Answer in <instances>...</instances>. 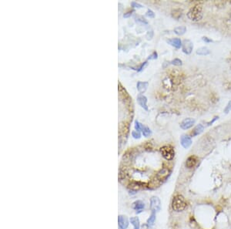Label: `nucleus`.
<instances>
[{
	"mask_svg": "<svg viewBox=\"0 0 231 229\" xmlns=\"http://www.w3.org/2000/svg\"><path fill=\"white\" fill-rule=\"evenodd\" d=\"M187 17L191 21L198 22L203 18V7L201 5H196L190 8L187 13Z\"/></svg>",
	"mask_w": 231,
	"mask_h": 229,
	"instance_id": "f257e3e1",
	"label": "nucleus"
},
{
	"mask_svg": "<svg viewBox=\"0 0 231 229\" xmlns=\"http://www.w3.org/2000/svg\"><path fill=\"white\" fill-rule=\"evenodd\" d=\"M187 208V202L182 195H176L172 202V208L176 212H180Z\"/></svg>",
	"mask_w": 231,
	"mask_h": 229,
	"instance_id": "f03ea898",
	"label": "nucleus"
},
{
	"mask_svg": "<svg viewBox=\"0 0 231 229\" xmlns=\"http://www.w3.org/2000/svg\"><path fill=\"white\" fill-rule=\"evenodd\" d=\"M160 151L162 156L166 161H171L174 158L175 151L173 150V148H172V147L169 146V145H165V146L162 147H160Z\"/></svg>",
	"mask_w": 231,
	"mask_h": 229,
	"instance_id": "7ed1b4c3",
	"label": "nucleus"
},
{
	"mask_svg": "<svg viewBox=\"0 0 231 229\" xmlns=\"http://www.w3.org/2000/svg\"><path fill=\"white\" fill-rule=\"evenodd\" d=\"M150 209L152 211H160L161 209V202H160V198H157L156 196H153L150 198Z\"/></svg>",
	"mask_w": 231,
	"mask_h": 229,
	"instance_id": "20e7f679",
	"label": "nucleus"
},
{
	"mask_svg": "<svg viewBox=\"0 0 231 229\" xmlns=\"http://www.w3.org/2000/svg\"><path fill=\"white\" fill-rule=\"evenodd\" d=\"M182 49L184 53L190 54L194 49V44L190 39H184L182 44Z\"/></svg>",
	"mask_w": 231,
	"mask_h": 229,
	"instance_id": "39448f33",
	"label": "nucleus"
},
{
	"mask_svg": "<svg viewBox=\"0 0 231 229\" xmlns=\"http://www.w3.org/2000/svg\"><path fill=\"white\" fill-rule=\"evenodd\" d=\"M129 224H130V220L127 218L125 215H119L118 216V226L119 229H127Z\"/></svg>",
	"mask_w": 231,
	"mask_h": 229,
	"instance_id": "423d86ee",
	"label": "nucleus"
},
{
	"mask_svg": "<svg viewBox=\"0 0 231 229\" xmlns=\"http://www.w3.org/2000/svg\"><path fill=\"white\" fill-rule=\"evenodd\" d=\"M195 122V120L193 118H186L181 122L180 127L183 130H188L194 125Z\"/></svg>",
	"mask_w": 231,
	"mask_h": 229,
	"instance_id": "0eeeda50",
	"label": "nucleus"
},
{
	"mask_svg": "<svg viewBox=\"0 0 231 229\" xmlns=\"http://www.w3.org/2000/svg\"><path fill=\"white\" fill-rule=\"evenodd\" d=\"M169 171L168 168L166 167H163L161 170L158 171L157 174H156V178L158 180H164L169 177Z\"/></svg>",
	"mask_w": 231,
	"mask_h": 229,
	"instance_id": "6e6552de",
	"label": "nucleus"
},
{
	"mask_svg": "<svg viewBox=\"0 0 231 229\" xmlns=\"http://www.w3.org/2000/svg\"><path fill=\"white\" fill-rule=\"evenodd\" d=\"M180 144L183 146V147H184L185 149H187L190 147V145L192 144V140H191V137L188 135H183L180 137Z\"/></svg>",
	"mask_w": 231,
	"mask_h": 229,
	"instance_id": "1a4fd4ad",
	"label": "nucleus"
},
{
	"mask_svg": "<svg viewBox=\"0 0 231 229\" xmlns=\"http://www.w3.org/2000/svg\"><path fill=\"white\" fill-rule=\"evenodd\" d=\"M198 162V158L195 155H192V156L189 157V158L187 159L186 161V167L189 169H191L193 167H194L196 166V164Z\"/></svg>",
	"mask_w": 231,
	"mask_h": 229,
	"instance_id": "9d476101",
	"label": "nucleus"
},
{
	"mask_svg": "<svg viewBox=\"0 0 231 229\" xmlns=\"http://www.w3.org/2000/svg\"><path fill=\"white\" fill-rule=\"evenodd\" d=\"M133 209L137 211H142L144 208H145V204L144 202L140 200H137L134 202L132 205Z\"/></svg>",
	"mask_w": 231,
	"mask_h": 229,
	"instance_id": "9b49d317",
	"label": "nucleus"
},
{
	"mask_svg": "<svg viewBox=\"0 0 231 229\" xmlns=\"http://www.w3.org/2000/svg\"><path fill=\"white\" fill-rule=\"evenodd\" d=\"M167 42L169 44H170L171 45H172V46H174L176 49H179V48L182 46L183 44L182 41H181L180 39H179V38H173V39H168Z\"/></svg>",
	"mask_w": 231,
	"mask_h": 229,
	"instance_id": "f8f14e48",
	"label": "nucleus"
},
{
	"mask_svg": "<svg viewBox=\"0 0 231 229\" xmlns=\"http://www.w3.org/2000/svg\"><path fill=\"white\" fill-rule=\"evenodd\" d=\"M137 101H138V104H140V106L141 107H143V109L146 110V111H148V107H147V99L145 96H143V95H140V96L137 97Z\"/></svg>",
	"mask_w": 231,
	"mask_h": 229,
	"instance_id": "ddd939ff",
	"label": "nucleus"
},
{
	"mask_svg": "<svg viewBox=\"0 0 231 229\" xmlns=\"http://www.w3.org/2000/svg\"><path fill=\"white\" fill-rule=\"evenodd\" d=\"M148 87V83L147 82H138L137 83V89L140 93H144Z\"/></svg>",
	"mask_w": 231,
	"mask_h": 229,
	"instance_id": "4468645a",
	"label": "nucleus"
},
{
	"mask_svg": "<svg viewBox=\"0 0 231 229\" xmlns=\"http://www.w3.org/2000/svg\"><path fill=\"white\" fill-rule=\"evenodd\" d=\"M130 222L133 226V229H140V219H139L138 217H132L130 219Z\"/></svg>",
	"mask_w": 231,
	"mask_h": 229,
	"instance_id": "2eb2a0df",
	"label": "nucleus"
},
{
	"mask_svg": "<svg viewBox=\"0 0 231 229\" xmlns=\"http://www.w3.org/2000/svg\"><path fill=\"white\" fill-rule=\"evenodd\" d=\"M204 126L202 125V124H199V125H197V127H195V128L193 130V132H192V135L194 136H197V135H199L200 134V133H202V132L204 131Z\"/></svg>",
	"mask_w": 231,
	"mask_h": 229,
	"instance_id": "dca6fc26",
	"label": "nucleus"
},
{
	"mask_svg": "<svg viewBox=\"0 0 231 229\" xmlns=\"http://www.w3.org/2000/svg\"><path fill=\"white\" fill-rule=\"evenodd\" d=\"M210 53V49L207 47H201L197 50V54L200 56H206Z\"/></svg>",
	"mask_w": 231,
	"mask_h": 229,
	"instance_id": "f3484780",
	"label": "nucleus"
},
{
	"mask_svg": "<svg viewBox=\"0 0 231 229\" xmlns=\"http://www.w3.org/2000/svg\"><path fill=\"white\" fill-rule=\"evenodd\" d=\"M187 31V28L183 26H179V27H176L174 29V33H176L178 36H182Z\"/></svg>",
	"mask_w": 231,
	"mask_h": 229,
	"instance_id": "a211bd4d",
	"label": "nucleus"
},
{
	"mask_svg": "<svg viewBox=\"0 0 231 229\" xmlns=\"http://www.w3.org/2000/svg\"><path fill=\"white\" fill-rule=\"evenodd\" d=\"M156 221V212L152 211L151 215L149 217V218L147 221V224H148L150 226H153Z\"/></svg>",
	"mask_w": 231,
	"mask_h": 229,
	"instance_id": "6ab92c4d",
	"label": "nucleus"
},
{
	"mask_svg": "<svg viewBox=\"0 0 231 229\" xmlns=\"http://www.w3.org/2000/svg\"><path fill=\"white\" fill-rule=\"evenodd\" d=\"M142 133H143V136H146V137H147V136H149L150 134H151L152 132L149 127H143V128H142Z\"/></svg>",
	"mask_w": 231,
	"mask_h": 229,
	"instance_id": "aec40b11",
	"label": "nucleus"
},
{
	"mask_svg": "<svg viewBox=\"0 0 231 229\" xmlns=\"http://www.w3.org/2000/svg\"><path fill=\"white\" fill-rule=\"evenodd\" d=\"M171 64H172V65H175V66H178V67H179V66L182 65V61H181L179 59H175V60H172L170 63Z\"/></svg>",
	"mask_w": 231,
	"mask_h": 229,
	"instance_id": "412c9836",
	"label": "nucleus"
},
{
	"mask_svg": "<svg viewBox=\"0 0 231 229\" xmlns=\"http://www.w3.org/2000/svg\"><path fill=\"white\" fill-rule=\"evenodd\" d=\"M132 136H133L135 139H140L141 137V134L140 133V132L137 131V130H134L132 132Z\"/></svg>",
	"mask_w": 231,
	"mask_h": 229,
	"instance_id": "4be33fe9",
	"label": "nucleus"
},
{
	"mask_svg": "<svg viewBox=\"0 0 231 229\" xmlns=\"http://www.w3.org/2000/svg\"><path fill=\"white\" fill-rule=\"evenodd\" d=\"M135 128L137 131H140V130H142V128H143V126L139 123L138 121L135 122Z\"/></svg>",
	"mask_w": 231,
	"mask_h": 229,
	"instance_id": "5701e85b",
	"label": "nucleus"
},
{
	"mask_svg": "<svg viewBox=\"0 0 231 229\" xmlns=\"http://www.w3.org/2000/svg\"><path fill=\"white\" fill-rule=\"evenodd\" d=\"M146 16H148V17H150V18H153V17H154L155 14H154V13L152 11V10L149 9V10H147V13H146Z\"/></svg>",
	"mask_w": 231,
	"mask_h": 229,
	"instance_id": "b1692460",
	"label": "nucleus"
},
{
	"mask_svg": "<svg viewBox=\"0 0 231 229\" xmlns=\"http://www.w3.org/2000/svg\"><path fill=\"white\" fill-rule=\"evenodd\" d=\"M230 111H231V100L229 101V102L227 104V105H226V108H225V110H224V112L226 113V114H227V113L229 112Z\"/></svg>",
	"mask_w": 231,
	"mask_h": 229,
	"instance_id": "393cba45",
	"label": "nucleus"
},
{
	"mask_svg": "<svg viewBox=\"0 0 231 229\" xmlns=\"http://www.w3.org/2000/svg\"><path fill=\"white\" fill-rule=\"evenodd\" d=\"M131 5H132V6L133 7V8H137V9H140L143 7V5H140V4L137 3V2H133L132 3H131Z\"/></svg>",
	"mask_w": 231,
	"mask_h": 229,
	"instance_id": "a878e982",
	"label": "nucleus"
},
{
	"mask_svg": "<svg viewBox=\"0 0 231 229\" xmlns=\"http://www.w3.org/2000/svg\"><path fill=\"white\" fill-rule=\"evenodd\" d=\"M133 13V11L127 12V13H126L125 14L123 15V17L124 18H128V17H130V16H132Z\"/></svg>",
	"mask_w": 231,
	"mask_h": 229,
	"instance_id": "bb28decb",
	"label": "nucleus"
},
{
	"mask_svg": "<svg viewBox=\"0 0 231 229\" xmlns=\"http://www.w3.org/2000/svg\"><path fill=\"white\" fill-rule=\"evenodd\" d=\"M157 58V53L153 52V53L149 57V60H155V59Z\"/></svg>",
	"mask_w": 231,
	"mask_h": 229,
	"instance_id": "cd10ccee",
	"label": "nucleus"
},
{
	"mask_svg": "<svg viewBox=\"0 0 231 229\" xmlns=\"http://www.w3.org/2000/svg\"><path fill=\"white\" fill-rule=\"evenodd\" d=\"M141 229H150V225H149L148 224H142Z\"/></svg>",
	"mask_w": 231,
	"mask_h": 229,
	"instance_id": "c85d7f7f",
	"label": "nucleus"
},
{
	"mask_svg": "<svg viewBox=\"0 0 231 229\" xmlns=\"http://www.w3.org/2000/svg\"><path fill=\"white\" fill-rule=\"evenodd\" d=\"M146 65H147V62H145V63H144V64H142V65L140 67V68H139L138 71H141V70H143V69L144 68V67H145Z\"/></svg>",
	"mask_w": 231,
	"mask_h": 229,
	"instance_id": "c756f323",
	"label": "nucleus"
},
{
	"mask_svg": "<svg viewBox=\"0 0 231 229\" xmlns=\"http://www.w3.org/2000/svg\"><path fill=\"white\" fill-rule=\"evenodd\" d=\"M137 22H139V23H145V24H147V22L146 21V20H143V19H140V20H137Z\"/></svg>",
	"mask_w": 231,
	"mask_h": 229,
	"instance_id": "7c9ffc66",
	"label": "nucleus"
},
{
	"mask_svg": "<svg viewBox=\"0 0 231 229\" xmlns=\"http://www.w3.org/2000/svg\"><path fill=\"white\" fill-rule=\"evenodd\" d=\"M203 40L205 41V42H212L211 39H209L207 37H204V38H203Z\"/></svg>",
	"mask_w": 231,
	"mask_h": 229,
	"instance_id": "2f4dec72",
	"label": "nucleus"
}]
</instances>
